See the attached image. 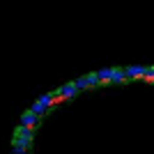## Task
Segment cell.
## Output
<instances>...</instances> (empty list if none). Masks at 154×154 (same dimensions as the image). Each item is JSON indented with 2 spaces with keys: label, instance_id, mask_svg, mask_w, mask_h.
Returning <instances> with one entry per match:
<instances>
[{
  "label": "cell",
  "instance_id": "5",
  "mask_svg": "<svg viewBox=\"0 0 154 154\" xmlns=\"http://www.w3.org/2000/svg\"><path fill=\"white\" fill-rule=\"evenodd\" d=\"M97 78H99V85H113V67L97 71Z\"/></svg>",
  "mask_w": 154,
  "mask_h": 154
},
{
  "label": "cell",
  "instance_id": "1",
  "mask_svg": "<svg viewBox=\"0 0 154 154\" xmlns=\"http://www.w3.org/2000/svg\"><path fill=\"white\" fill-rule=\"evenodd\" d=\"M32 140H35V129H28V127H16L14 131V138H12V145H26V147H32Z\"/></svg>",
  "mask_w": 154,
  "mask_h": 154
},
{
  "label": "cell",
  "instance_id": "2",
  "mask_svg": "<svg viewBox=\"0 0 154 154\" xmlns=\"http://www.w3.org/2000/svg\"><path fill=\"white\" fill-rule=\"evenodd\" d=\"M39 122H42V117L35 113V110H30L28 108L23 115H21V127H28V129H37L39 127Z\"/></svg>",
  "mask_w": 154,
  "mask_h": 154
},
{
  "label": "cell",
  "instance_id": "4",
  "mask_svg": "<svg viewBox=\"0 0 154 154\" xmlns=\"http://www.w3.org/2000/svg\"><path fill=\"white\" fill-rule=\"evenodd\" d=\"M76 92H78L76 83H67V85H62V88H60L55 94L62 97V101H69V99H74V97H76Z\"/></svg>",
  "mask_w": 154,
  "mask_h": 154
},
{
  "label": "cell",
  "instance_id": "3",
  "mask_svg": "<svg viewBox=\"0 0 154 154\" xmlns=\"http://www.w3.org/2000/svg\"><path fill=\"white\" fill-rule=\"evenodd\" d=\"M76 83L78 90H88V88H94V85H99V78H97V71L94 74H88V76L78 78V81H74Z\"/></svg>",
  "mask_w": 154,
  "mask_h": 154
}]
</instances>
